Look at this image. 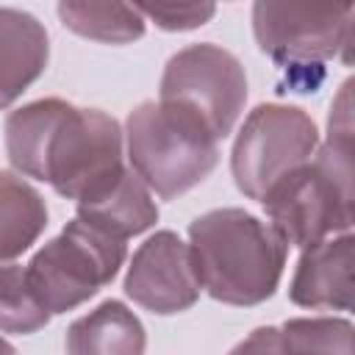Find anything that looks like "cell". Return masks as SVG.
<instances>
[{"instance_id": "2", "label": "cell", "mask_w": 355, "mask_h": 355, "mask_svg": "<svg viewBox=\"0 0 355 355\" xmlns=\"http://www.w3.org/2000/svg\"><path fill=\"white\" fill-rule=\"evenodd\" d=\"M286 241L241 208H214L189 225V252L200 288L225 305L269 300L286 266Z\"/></svg>"}, {"instance_id": "9", "label": "cell", "mask_w": 355, "mask_h": 355, "mask_svg": "<svg viewBox=\"0 0 355 355\" xmlns=\"http://www.w3.org/2000/svg\"><path fill=\"white\" fill-rule=\"evenodd\" d=\"M200 291L189 244L172 230H158L139 244L125 275V294L139 308L161 316L180 313L197 302Z\"/></svg>"}, {"instance_id": "6", "label": "cell", "mask_w": 355, "mask_h": 355, "mask_svg": "<svg viewBox=\"0 0 355 355\" xmlns=\"http://www.w3.org/2000/svg\"><path fill=\"white\" fill-rule=\"evenodd\" d=\"M158 103L180 111L219 141L244 111V67L219 44H189L166 61Z\"/></svg>"}, {"instance_id": "1", "label": "cell", "mask_w": 355, "mask_h": 355, "mask_svg": "<svg viewBox=\"0 0 355 355\" xmlns=\"http://www.w3.org/2000/svg\"><path fill=\"white\" fill-rule=\"evenodd\" d=\"M125 136L114 116L97 108L47 97L6 119V153L19 175L50 183L75 205L92 202L122 175Z\"/></svg>"}, {"instance_id": "10", "label": "cell", "mask_w": 355, "mask_h": 355, "mask_svg": "<svg viewBox=\"0 0 355 355\" xmlns=\"http://www.w3.org/2000/svg\"><path fill=\"white\" fill-rule=\"evenodd\" d=\"M352 263H355V241L349 233L330 236L313 247H305L288 297L302 308H352Z\"/></svg>"}, {"instance_id": "15", "label": "cell", "mask_w": 355, "mask_h": 355, "mask_svg": "<svg viewBox=\"0 0 355 355\" xmlns=\"http://www.w3.org/2000/svg\"><path fill=\"white\" fill-rule=\"evenodd\" d=\"M58 17L78 36L105 44H128L139 39L147 22L141 11L128 3H58Z\"/></svg>"}, {"instance_id": "11", "label": "cell", "mask_w": 355, "mask_h": 355, "mask_svg": "<svg viewBox=\"0 0 355 355\" xmlns=\"http://www.w3.org/2000/svg\"><path fill=\"white\" fill-rule=\"evenodd\" d=\"M44 25L19 8H0V108H8L47 67Z\"/></svg>"}, {"instance_id": "19", "label": "cell", "mask_w": 355, "mask_h": 355, "mask_svg": "<svg viewBox=\"0 0 355 355\" xmlns=\"http://www.w3.org/2000/svg\"><path fill=\"white\" fill-rule=\"evenodd\" d=\"M230 355H288L280 327H258L233 347Z\"/></svg>"}, {"instance_id": "12", "label": "cell", "mask_w": 355, "mask_h": 355, "mask_svg": "<svg viewBox=\"0 0 355 355\" xmlns=\"http://www.w3.org/2000/svg\"><path fill=\"white\" fill-rule=\"evenodd\" d=\"M144 344L139 316L116 300H105L67 330V355H144Z\"/></svg>"}, {"instance_id": "7", "label": "cell", "mask_w": 355, "mask_h": 355, "mask_svg": "<svg viewBox=\"0 0 355 355\" xmlns=\"http://www.w3.org/2000/svg\"><path fill=\"white\" fill-rule=\"evenodd\" d=\"M352 3L327 0H261L252 6V33L258 47L283 67H322L330 58L349 64Z\"/></svg>"}, {"instance_id": "17", "label": "cell", "mask_w": 355, "mask_h": 355, "mask_svg": "<svg viewBox=\"0 0 355 355\" xmlns=\"http://www.w3.org/2000/svg\"><path fill=\"white\" fill-rule=\"evenodd\" d=\"M50 313L36 302L25 266L0 263V333H36Z\"/></svg>"}, {"instance_id": "8", "label": "cell", "mask_w": 355, "mask_h": 355, "mask_svg": "<svg viewBox=\"0 0 355 355\" xmlns=\"http://www.w3.org/2000/svg\"><path fill=\"white\" fill-rule=\"evenodd\" d=\"M316 147V122L302 108L280 103L258 105L233 141V180L244 197L261 202L288 172L305 164Z\"/></svg>"}, {"instance_id": "13", "label": "cell", "mask_w": 355, "mask_h": 355, "mask_svg": "<svg viewBox=\"0 0 355 355\" xmlns=\"http://www.w3.org/2000/svg\"><path fill=\"white\" fill-rule=\"evenodd\" d=\"M78 219L125 241V239L139 236L155 225L158 205L153 200V191L128 166L125 175L108 191H103L92 202L78 205Z\"/></svg>"}, {"instance_id": "4", "label": "cell", "mask_w": 355, "mask_h": 355, "mask_svg": "<svg viewBox=\"0 0 355 355\" xmlns=\"http://www.w3.org/2000/svg\"><path fill=\"white\" fill-rule=\"evenodd\" d=\"M128 161L136 178L161 200H175L211 175L219 141L180 111L147 100L125 122Z\"/></svg>"}, {"instance_id": "18", "label": "cell", "mask_w": 355, "mask_h": 355, "mask_svg": "<svg viewBox=\"0 0 355 355\" xmlns=\"http://www.w3.org/2000/svg\"><path fill=\"white\" fill-rule=\"evenodd\" d=\"M144 19L155 22L164 31H191L205 25L214 17L211 3H141L136 6Z\"/></svg>"}, {"instance_id": "14", "label": "cell", "mask_w": 355, "mask_h": 355, "mask_svg": "<svg viewBox=\"0 0 355 355\" xmlns=\"http://www.w3.org/2000/svg\"><path fill=\"white\" fill-rule=\"evenodd\" d=\"M47 227L42 194L14 172H0V261L22 255Z\"/></svg>"}, {"instance_id": "20", "label": "cell", "mask_w": 355, "mask_h": 355, "mask_svg": "<svg viewBox=\"0 0 355 355\" xmlns=\"http://www.w3.org/2000/svg\"><path fill=\"white\" fill-rule=\"evenodd\" d=\"M0 355H17V349H14L6 338H0Z\"/></svg>"}, {"instance_id": "5", "label": "cell", "mask_w": 355, "mask_h": 355, "mask_svg": "<svg viewBox=\"0 0 355 355\" xmlns=\"http://www.w3.org/2000/svg\"><path fill=\"white\" fill-rule=\"evenodd\" d=\"M122 261V239L75 216L31 258L25 275L36 302L53 316L72 311L94 297L116 277Z\"/></svg>"}, {"instance_id": "16", "label": "cell", "mask_w": 355, "mask_h": 355, "mask_svg": "<svg viewBox=\"0 0 355 355\" xmlns=\"http://www.w3.org/2000/svg\"><path fill=\"white\" fill-rule=\"evenodd\" d=\"M280 333L288 355H352V324L347 319H288Z\"/></svg>"}, {"instance_id": "3", "label": "cell", "mask_w": 355, "mask_h": 355, "mask_svg": "<svg viewBox=\"0 0 355 355\" xmlns=\"http://www.w3.org/2000/svg\"><path fill=\"white\" fill-rule=\"evenodd\" d=\"M269 227L286 247H313L349 233L352 211V136L327 133L313 155L288 172L263 200Z\"/></svg>"}]
</instances>
